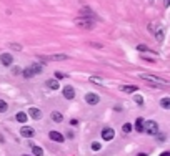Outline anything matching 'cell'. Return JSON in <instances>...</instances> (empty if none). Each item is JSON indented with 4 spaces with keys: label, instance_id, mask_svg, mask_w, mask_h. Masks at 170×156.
Wrapping results in <instances>:
<instances>
[{
    "label": "cell",
    "instance_id": "1f68e13d",
    "mask_svg": "<svg viewBox=\"0 0 170 156\" xmlns=\"http://www.w3.org/2000/svg\"><path fill=\"white\" fill-rule=\"evenodd\" d=\"M165 7H168V0H165Z\"/></svg>",
    "mask_w": 170,
    "mask_h": 156
},
{
    "label": "cell",
    "instance_id": "836d02e7",
    "mask_svg": "<svg viewBox=\"0 0 170 156\" xmlns=\"http://www.w3.org/2000/svg\"><path fill=\"white\" fill-rule=\"evenodd\" d=\"M138 156H147V154H145V153H142V154H138Z\"/></svg>",
    "mask_w": 170,
    "mask_h": 156
},
{
    "label": "cell",
    "instance_id": "ac0fdd59",
    "mask_svg": "<svg viewBox=\"0 0 170 156\" xmlns=\"http://www.w3.org/2000/svg\"><path fill=\"white\" fill-rule=\"evenodd\" d=\"M15 118H17V121H20V123H25L28 116H27L25 113H22V111H20V113H17V116H15Z\"/></svg>",
    "mask_w": 170,
    "mask_h": 156
},
{
    "label": "cell",
    "instance_id": "d6986e66",
    "mask_svg": "<svg viewBox=\"0 0 170 156\" xmlns=\"http://www.w3.org/2000/svg\"><path fill=\"white\" fill-rule=\"evenodd\" d=\"M160 105H162V108H165V110H168L170 108V98H162V101H160Z\"/></svg>",
    "mask_w": 170,
    "mask_h": 156
},
{
    "label": "cell",
    "instance_id": "3957f363",
    "mask_svg": "<svg viewBox=\"0 0 170 156\" xmlns=\"http://www.w3.org/2000/svg\"><path fill=\"white\" fill-rule=\"evenodd\" d=\"M143 131L147 135H157L158 133V125L155 121H145L143 123Z\"/></svg>",
    "mask_w": 170,
    "mask_h": 156
},
{
    "label": "cell",
    "instance_id": "7402d4cb",
    "mask_svg": "<svg viewBox=\"0 0 170 156\" xmlns=\"http://www.w3.org/2000/svg\"><path fill=\"white\" fill-rule=\"evenodd\" d=\"M30 68L33 70V73H35V75H38V73L42 71V67H40V65H37V63H33V65H32Z\"/></svg>",
    "mask_w": 170,
    "mask_h": 156
},
{
    "label": "cell",
    "instance_id": "ba28073f",
    "mask_svg": "<svg viewBox=\"0 0 170 156\" xmlns=\"http://www.w3.org/2000/svg\"><path fill=\"white\" fill-rule=\"evenodd\" d=\"M64 96L67 100H74V96H75L74 86H64Z\"/></svg>",
    "mask_w": 170,
    "mask_h": 156
},
{
    "label": "cell",
    "instance_id": "5b68a950",
    "mask_svg": "<svg viewBox=\"0 0 170 156\" xmlns=\"http://www.w3.org/2000/svg\"><path fill=\"white\" fill-rule=\"evenodd\" d=\"M114 136H115V131L112 128H104V130H102V138H104L105 141L114 140Z\"/></svg>",
    "mask_w": 170,
    "mask_h": 156
},
{
    "label": "cell",
    "instance_id": "8992f818",
    "mask_svg": "<svg viewBox=\"0 0 170 156\" xmlns=\"http://www.w3.org/2000/svg\"><path fill=\"white\" fill-rule=\"evenodd\" d=\"M0 62H2V65L10 67V65H12V62H13V58H12L10 53H2V55H0Z\"/></svg>",
    "mask_w": 170,
    "mask_h": 156
},
{
    "label": "cell",
    "instance_id": "4fadbf2b",
    "mask_svg": "<svg viewBox=\"0 0 170 156\" xmlns=\"http://www.w3.org/2000/svg\"><path fill=\"white\" fill-rule=\"evenodd\" d=\"M52 120L57 121V123H60V121H64V115H62L60 111H53V113H52Z\"/></svg>",
    "mask_w": 170,
    "mask_h": 156
},
{
    "label": "cell",
    "instance_id": "277c9868",
    "mask_svg": "<svg viewBox=\"0 0 170 156\" xmlns=\"http://www.w3.org/2000/svg\"><path fill=\"white\" fill-rule=\"evenodd\" d=\"M42 60H52V62H62V60H67V55L64 53H57V55H48V57H40Z\"/></svg>",
    "mask_w": 170,
    "mask_h": 156
},
{
    "label": "cell",
    "instance_id": "52a82bcc",
    "mask_svg": "<svg viewBox=\"0 0 170 156\" xmlns=\"http://www.w3.org/2000/svg\"><path fill=\"white\" fill-rule=\"evenodd\" d=\"M85 101L89 105H97L100 101V98H99V95L97 93H89V95H85Z\"/></svg>",
    "mask_w": 170,
    "mask_h": 156
},
{
    "label": "cell",
    "instance_id": "603a6c76",
    "mask_svg": "<svg viewBox=\"0 0 170 156\" xmlns=\"http://www.w3.org/2000/svg\"><path fill=\"white\" fill-rule=\"evenodd\" d=\"M122 131H124L125 135H127V133H130V131H132V125H130V123H125V125L122 126Z\"/></svg>",
    "mask_w": 170,
    "mask_h": 156
},
{
    "label": "cell",
    "instance_id": "4dcf8cb0",
    "mask_svg": "<svg viewBox=\"0 0 170 156\" xmlns=\"http://www.w3.org/2000/svg\"><path fill=\"white\" fill-rule=\"evenodd\" d=\"M90 45L95 47V48H102V47H104V45H100V43H90Z\"/></svg>",
    "mask_w": 170,
    "mask_h": 156
},
{
    "label": "cell",
    "instance_id": "9a60e30c",
    "mask_svg": "<svg viewBox=\"0 0 170 156\" xmlns=\"http://www.w3.org/2000/svg\"><path fill=\"white\" fill-rule=\"evenodd\" d=\"M163 35H165L163 28H158V32H155V38H157V42H163Z\"/></svg>",
    "mask_w": 170,
    "mask_h": 156
},
{
    "label": "cell",
    "instance_id": "f1b7e54d",
    "mask_svg": "<svg viewBox=\"0 0 170 156\" xmlns=\"http://www.w3.org/2000/svg\"><path fill=\"white\" fill-rule=\"evenodd\" d=\"M134 100H135V103H138V105H142V103H143V98H142V96H135Z\"/></svg>",
    "mask_w": 170,
    "mask_h": 156
},
{
    "label": "cell",
    "instance_id": "484cf974",
    "mask_svg": "<svg viewBox=\"0 0 170 156\" xmlns=\"http://www.w3.org/2000/svg\"><path fill=\"white\" fill-rule=\"evenodd\" d=\"M10 48L12 50H22V47L18 45V43H10Z\"/></svg>",
    "mask_w": 170,
    "mask_h": 156
},
{
    "label": "cell",
    "instance_id": "7a4b0ae2",
    "mask_svg": "<svg viewBox=\"0 0 170 156\" xmlns=\"http://www.w3.org/2000/svg\"><path fill=\"white\" fill-rule=\"evenodd\" d=\"M142 80H147V81H152V83H160V85H168V80H165V78H160V76H155V75H145L142 73L140 75Z\"/></svg>",
    "mask_w": 170,
    "mask_h": 156
},
{
    "label": "cell",
    "instance_id": "8fae6325",
    "mask_svg": "<svg viewBox=\"0 0 170 156\" xmlns=\"http://www.w3.org/2000/svg\"><path fill=\"white\" fill-rule=\"evenodd\" d=\"M28 113H30V116L33 120H40L42 118V111L38 108H30V110H28Z\"/></svg>",
    "mask_w": 170,
    "mask_h": 156
},
{
    "label": "cell",
    "instance_id": "f546056e",
    "mask_svg": "<svg viewBox=\"0 0 170 156\" xmlns=\"http://www.w3.org/2000/svg\"><path fill=\"white\" fill-rule=\"evenodd\" d=\"M65 76V73H62V71H57L55 73V78H57V80H60V78H64Z\"/></svg>",
    "mask_w": 170,
    "mask_h": 156
},
{
    "label": "cell",
    "instance_id": "2e32d148",
    "mask_svg": "<svg viewBox=\"0 0 170 156\" xmlns=\"http://www.w3.org/2000/svg\"><path fill=\"white\" fill-rule=\"evenodd\" d=\"M135 128H137V131H140V133L143 131V120L142 118H137V121H135Z\"/></svg>",
    "mask_w": 170,
    "mask_h": 156
},
{
    "label": "cell",
    "instance_id": "5bb4252c",
    "mask_svg": "<svg viewBox=\"0 0 170 156\" xmlns=\"http://www.w3.org/2000/svg\"><path fill=\"white\" fill-rule=\"evenodd\" d=\"M80 15L82 17H90V18H94L95 15H94V12L90 10V8H82L80 10Z\"/></svg>",
    "mask_w": 170,
    "mask_h": 156
},
{
    "label": "cell",
    "instance_id": "4316f807",
    "mask_svg": "<svg viewBox=\"0 0 170 156\" xmlns=\"http://www.w3.org/2000/svg\"><path fill=\"white\" fill-rule=\"evenodd\" d=\"M92 149H94V151H99V149H100V143H97V141H95V143H92Z\"/></svg>",
    "mask_w": 170,
    "mask_h": 156
},
{
    "label": "cell",
    "instance_id": "cb8c5ba5",
    "mask_svg": "<svg viewBox=\"0 0 170 156\" xmlns=\"http://www.w3.org/2000/svg\"><path fill=\"white\" fill-rule=\"evenodd\" d=\"M7 108H8V106H7V103H5L3 100H0V113H5V111H7Z\"/></svg>",
    "mask_w": 170,
    "mask_h": 156
},
{
    "label": "cell",
    "instance_id": "9c48e42d",
    "mask_svg": "<svg viewBox=\"0 0 170 156\" xmlns=\"http://www.w3.org/2000/svg\"><path fill=\"white\" fill-rule=\"evenodd\" d=\"M20 133H22V136H25V138H32V136L35 135V130L30 128V126H23Z\"/></svg>",
    "mask_w": 170,
    "mask_h": 156
},
{
    "label": "cell",
    "instance_id": "e575fe53",
    "mask_svg": "<svg viewBox=\"0 0 170 156\" xmlns=\"http://www.w3.org/2000/svg\"><path fill=\"white\" fill-rule=\"evenodd\" d=\"M25 156H27V154H25Z\"/></svg>",
    "mask_w": 170,
    "mask_h": 156
},
{
    "label": "cell",
    "instance_id": "d4e9b609",
    "mask_svg": "<svg viewBox=\"0 0 170 156\" xmlns=\"http://www.w3.org/2000/svg\"><path fill=\"white\" fill-rule=\"evenodd\" d=\"M90 81H92V83H99V85H104V80H102V78H97V76H90Z\"/></svg>",
    "mask_w": 170,
    "mask_h": 156
},
{
    "label": "cell",
    "instance_id": "e0dca14e",
    "mask_svg": "<svg viewBox=\"0 0 170 156\" xmlns=\"http://www.w3.org/2000/svg\"><path fill=\"white\" fill-rule=\"evenodd\" d=\"M22 75H23V76H25V78H32L33 75H35V73H33V70H32V68H30V67H28V68H25V70H23V71H22Z\"/></svg>",
    "mask_w": 170,
    "mask_h": 156
},
{
    "label": "cell",
    "instance_id": "44dd1931",
    "mask_svg": "<svg viewBox=\"0 0 170 156\" xmlns=\"http://www.w3.org/2000/svg\"><path fill=\"white\" fill-rule=\"evenodd\" d=\"M32 153L35 154V156H42V154H43V149H42V148H38V146H33Z\"/></svg>",
    "mask_w": 170,
    "mask_h": 156
},
{
    "label": "cell",
    "instance_id": "83f0119b",
    "mask_svg": "<svg viewBox=\"0 0 170 156\" xmlns=\"http://www.w3.org/2000/svg\"><path fill=\"white\" fill-rule=\"evenodd\" d=\"M137 50H138V52H150L145 45H138V47H137Z\"/></svg>",
    "mask_w": 170,
    "mask_h": 156
},
{
    "label": "cell",
    "instance_id": "ffe728a7",
    "mask_svg": "<svg viewBox=\"0 0 170 156\" xmlns=\"http://www.w3.org/2000/svg\"><path fill=\"white\" fill-rule=\"evenodd\" d=\"M47 86H50L52 90H57V88H59V81H57V80H48Z\"/></svg>",
    "mask_w": 170,
    "mask_h": 156
},
{
    "label": "cell",
    "instance_id": "30bf717a",
    "mask_svg": "<svg viewBox=\"0 0 170 156\" xmlns=\"http://www.w3.org/2000/svg\"><path fill=\"white\" fill-rule=\"evenodd\" d=\"M50 140H53V141H57V143H62L64 141V135H60L59 131H50Z\"/></svg>",
    "mask_w": 170,
    "mask_h": 156
},
{
    "label": "cell",
    "instance_id": "7c38bea8",
    "mask_svg": "<svg viewBox=\"0 0 170 156\" xmlns=\"http://www.w3.org/2000/svg\"><path fill=\"white\" fill-rule=\"evenodd\" d=\"M120 90H122L124 93H135V91H137V86H134V85H122V86H120Z\"/></svg>",
    "mask_w": 170,
    "mask_h": 156
},
{
    "label": "cell",
    "instance_id": "d6a6232c",
    "mask_svg": "<svg viewBox=\"0 0 170 156\" xmlns=\"http://www.w3.org/2000/svg\"><path fill=\"white\" fill-rule=\"evenodd\" d=\"M162 156H170V153H163Z\"/></svg>",
    "mask_w": 170,
    "mask_h": 156
},
{
    "label": "cell",
    "instance_id": "6da1fadb",
    "mask_svg": "<svg viewBox=\"0 0 170 156\" xmlns=\"http://www.w3.org/2000/svg\"><path fill=\"white\" fill-rule=\"evenodd\" d=\"M75 25L79 28H84V30H92L94 28V20L90 17H79L75 18Z\"/></svg>",
    "mask_w": 170,
    "mask_h": 156
}]
</instances>
